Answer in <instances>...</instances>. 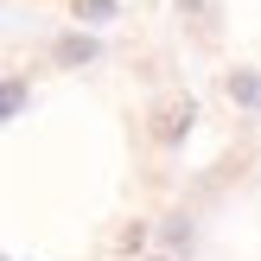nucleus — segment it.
I'll use <instances>...</instances> for the list:
<instances>
[{"instance_id": "3", "label": "nucleus", "mask_w": 261, "mask_h": 261, "mask_svg": "<svg viewBox=\"0 0 261 261\" xmlns=\"http://www.w3.org/2000/svg\"><path fill=\"white\" fill-rule=\"evenodd\" d=\"M223 89H229V102H242V109H261V76L255 70H229Z\"/></svg>"}, {"instance_id": "5", "label": "nucleus", "mask_w": 261, "mask_h": 261, "mask_svg": "<svg viewBox=\"0 0 261 261\" xmlns=\"http://www.w3.org/2000/svg\"><path fill=\"white\" fill-rule=\"evenodd\" d=\"M178 13H211V0H178Z\"/></svg>"}, {"instance_id": "2", "label": "nucleus", "mask_w": 261, "mask_h": 261, "mask_svg": "<svg viewBox=\"0 0 261 261\" xmlns=\"http://www.w3.org/2000/svg\"><path fill=\"white\" fill-rule=\"evenodd\" d=\"M51 58H58L64 70H83V64H96V38L89 32H64L58 45H51Z\"/></svg>"}, {"instance_id": "1", "label": "nucleus", "mask_w": 261, "mask_h": 261, "mask_svg": "<svg viewBox=\"0 0 261 261\" xmlns=\"http://www.w3.org/2000/svg\"><path fill=\"white\" fill-rule=\"evenodd\" d=\"M191 121H198V102H191V96L160 102V109H153V140H160V147H178V140L191 134Z\"/></svg>"}, {"instance_id": "4", "label": "nucleus", "mask_w": 261, "mask_h": 261, "mask_svg": "<svg viewBox=\"0 0 261 261\" xmlns=\"http://www.w3.org/2000/svg\"><path fill=\"white\" fill-rule=\"evenodd\" d=\"M76 19H115V0H70Z\"/></svg>"}]
</instances>
